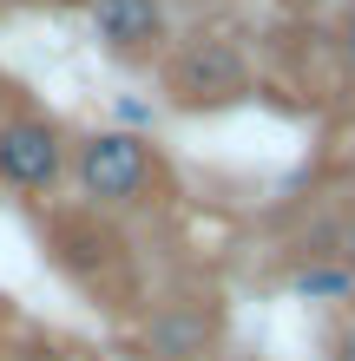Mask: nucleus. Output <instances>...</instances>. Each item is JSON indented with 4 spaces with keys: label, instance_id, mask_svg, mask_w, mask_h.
<instances>
[{
    "label": "nucleus",
    "instance_id": "f257e3e1",
    "mask_svg": "<svg viewBox=\"0 0 355 361\" xmlns=\"http://www.w3.org/2000/svg\"><path fill=\"white\" fill-rule=\"evenodd\" d=\"M158 86L172 99V112H231L257 92V66H250V47L224 27H198L164 47L158 59Z\"/></svg>",
    "mask_w": 355,
    "mask_h": 361
},
{
    "label": "nucleus",
    "instance_id": "f03ea898",
    "mask_svg": "<svg viewBox=\"0 0 355 361\" xmlns=\"http://www.w3.org/2000/svg\"><path fill=\"white\" fill-rule=\"evenodd\" d=\"M73 190L86 197V210H145L158 204L164 190V158L158 145L145 132H125V125H112V132H92L73 145Z\"/></svg>",
    "mask_w": 355,
    "mask_h": 361
},
{
    "label": "nucleus",
    "instance_id": "7ed1b4c3",
    "mask_svg": "<svg viewBox=\"0 0 355 361\" xmlns=\"http://www.w3.org/2000/svg\"><path fill=\"white\" fill-rule=\"evenodd\" d=\"M66 132L47 112H13L0 118V184L20 190V197H47V190L66 178Z\"/></svg>",
    "mask_w": 355,
    "mask_h": 361
},
{
    "label": "nucleus",
    "instance_id": "20e7f679",
    "mask_svg": "<svg viewBox=\"0 0 355 361\" xmlns=\"http://www.w3.org/2000/svg\"><path fill=\"white\" fill-rule=\"evenodd\" d=\"M224 335L211 295H164L138 329V361H204Z\"/></svg>",
    "mask_w": 355,
    "mask_h": 361
},
{
    "label": "nucleus",
    "instance_id": "39448f33",
    "mask_svg": "<svg viewBox=\"0 0 355 361\" xmlns=\"http://www.w3.org/2000/svg\"><path fill=\"white\" fill-rule=\"evenodd\" d=\"M86 20L99 33V47L125 66H145V59H164L172 47V13L164 0H86Z\"/></svg>",
    "mask_w": 355,
    "mask_h": 361
},
{
    "label": "nucleus",
    "instance_id": "423d86ee",
    "mask_svg": "<svg viewBox=\"0 0 355 361\" xmlns=\"http://www.w3.org/2000/svg\"><path fill=\"white\" fill-rule=\"evenodd\" d=\"M303 263H342L355 269V190H329L309 217V237H303Z\"/></svg>",
    "mask_w": 355,
    "mask_h": 361
},
{
    "label": "nucleus",
    "instance_id": "0eeeda50",
    "mask_svg": "<svg viewBox=\"0 0 355 361\" xmlns=\"http://www.w3.org/2000/svg\"><path fill=\"white\" fill-rule=\"evenodd\" d=\"M289 289L309 295V302H336V309H349V302H355V269H342V263H296Z\"/></svg>",
    "mask_w": 355,
    "mask_h": 361
},
{
    "label": "nucleus",
    "instance_id": "6e6552de",
    "mask_svg": "<svg viewBox=\"0 0 355 361\" xmlns=\"http://www.w3.org/2000/svg\"><path fill=\"white\" fill-rule=\"evenodd\" d=\"M323 361H355V302L336 309V322L323 329Z\"/></svg>",
    "mask_w": 355,
    "mask_h": 361
},
{
    "label": "nucleus",
    "instance_id": "1a4fd4ad",
    "mask_svg": "<svg viewBox=\"0 0 355 361\" xmlns=\"http://www.w3.org/2000/svg\"><path fill=\"white\" fill-rule=\"evenodd\" d=\"M336 171H342V184L355 190V118L342 125V138H336Z\"/></svg>",
    "mask_w": 355,
    "mask_h": 361
},
{
    "label": "nucleus",
    "instance_id": "9d476101",
    "mask_svg": "<svg viewBox=\"0 0 355 361\" xmlns=\"http://www.w3.org/2000/svg\"><path fill=\"white\" fill-rule=\"evenodd\" d=\"M283 7H296V13H309V20H329V13H349L355 0H283Z\"/></svg>",
    "mask_w": 355,
    "mask_h": 361
},
{
    "label": "nucleus",
    "instance_id": "9b49d317",
    "mask_svg": "<svg viewBox=\"0 0 355 361\" xmlns=\"http://www.w3.org/2000/svg\"><path fill=\"white\" fill-rule=\"evenodd\" d=\"M119 125L125 132H145V125H152V105L145 99H119Z\"/></svg>",
    "mask_w": 355,
    "mask_h": 361
},
{
    "label": "nucleus",
    "instance_id": "f8f14e48",
    "mask_svg": "<svg viewBox=\"0 0 355 361\" xmlns=\"http://www.w3.org/2000/svg\"><path fill=\"white\" fill-rule=\"evenodd\" d=\"M342 59H349V73H355V7L342 13Z\"/></svg>",
    "mask_w": 355,
    "mask_h": 361
}]
</instances>
